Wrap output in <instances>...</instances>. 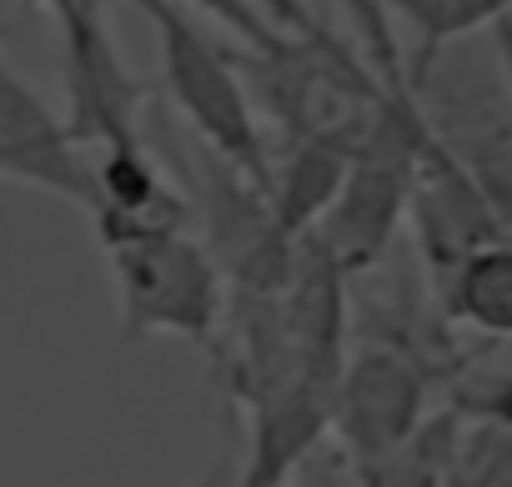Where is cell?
<instances>
[{"label": "cell", "instance_id": "cell-1", "mask_svg": "<svg viewBox=\"0 0 512 487\" xmlns=\"http://www.w3.org/2000/svg\"><path fill=\"white\" fill-rule=\"evenodd\" d=\"M131 6L151 21L156 46H161V91L171 106L186 116L196 141L251 176L256 186L272 181V151L262 136V121L251 111V96L241 86V71L226 46H216L196 16L176 0H131Z\"/></svg>", "mask_w": 512, "mask_h": 487}, {"label": "cell", "instance_id": "cell-2", "mask_svg": "<svg viewBox=\"0 0 512 487\" xmlns=\"http://www.w3.org/2000/svg\"><path fill=\"white\" fill-rule=\"evenodd\" d=\"M111 282H116V322L121 342L146 337H181L201 352H216L226 327V277L211 252L191 231L136 236L101 247Z\"/></svg>", "mask_w": 512, "mask_h": 487}, {"label": "cell", "instance_id": "cell-3", "mask_svg": "<svg viewBox=\"0 0 512 487\" xmlns=\"http://www.w3.org/2000/svg\"><path fill=\"white\" fill-rule=\"evenodd\" d=\"M201 161H191V226H201V247L211 252V262L226 277V292L241 297H282L297 267V247L287 241L267 186H256L251 176H241L236 166H226L221 156H211L206 146L196 151Z\"/></svg>", "mask_w": 512, "mask_h": 487}, {"label": "cell", "instance_id": "cell-4", "mask_svg": "<svg viewBox=\"0 0 512 487\" xmlns=\"http://www.w3.org/2000/svg\"><path fill=\"white\" fill-rule=\"evenodd\" d=\"M56 26H61V71H66V116H61L66 136L86 156L146 141L141 111L156 86L121 61L101 0H66L56 11Z\"/></svg>", "mask_w": 512, "mask_h": 487}, {"label": "cell", "instance_id": "cell-5", "mask_svg": "<svg viewBox=\"0 0 512 487\" xmlns=\"http://www.w3.org/2000/svg\"><path fill=\"white\" fill-rule=\"evenodd\" d=\"M427 422V372L397 347H362L332 387V432L352 472L392 462Z\"/></svg>", "mask_w": 512, "mask_h": 487}, {"label": "cell", "instance_id": "cell-6", "mask_svg": "<svg viewBox=\"0 0 512 487\" xmlns=\"http://www.w3.org/2000/svg\"><path fill=\"white\" fill-rule=\"evenodd\" d=\"M0 181H21L91 211V156L66 136V121L0 56Z\"/></svg>", "mask_w": 512, "mask_h": 487}, {"label": "cell", "instance_id": "cell-7", "mask_svg": "<svg viewBox=\"0 0 512 487\" xmlns=\"http://www.w3.org/2000/svg\"><path fill=\"white\" fill-rule=\"evenodd\" d=\"M91 221L101 247L136 236H166V231H191V201L186 191L161 171L151 141L96 151L91 156Z\"/></svg>", "mask_w": 512, "mask_h": 487}, {"label": "cell", "instance_id": "cell-8", "mask_svg": "<svg viewBox=\"0 0 512 487\" xmlns=\"http://www.w3.org/2000/svg\"><path fill=\"white\" fill-rule=\"evenodd\" d=\"M352 156L357 151L337 141H287V156L272 161V181H267V201L287 241H307L322 226V216L332 211L352 171Z\"/></svg>", "mask_w": 512, "mask_h": 487}, {"label": "cell", "instance_id": "cell-9", "mask_svg": "<svg viewBox=\"0 0 512 487\" xmlns=\"http://www.w3.org/2000/svg\"><path fill=\"white\" fill-rule=\"evenodd\" d=\"M437 287H442L447 317H457L472 332L497 337V342L512 337V241L507 236L467 252Z\"/></svg>", "mask_w": 512, "mask_h": 487}, {"label": "cell", "instance_id": "cell-10", "mask_svg": "<svg viewBox=\"0 0 512 487\" xmlns=\"http://www.w3.org/2000/svg\"><path fill=\"white\" fill-rule=\"evenodd\" d=\"M377 6L417 31L412 71H422L437 51H447L477 31H492L497 21L512 16V0H377Z\"/></svg>", "mask_w": 512, "mask_h": 487}, {"label": "cell", "instance_id": "cell-11", "mask_svg": "<svg viewBox=\"0 0 512 487\" xmlns=\"http://www.w3.org/2000/svg\"><path fill=\"white\" fill-rule=\"evenodd\" d=\"M176 6H186V11H201V16H211L216 26H226L236 41H241V51H272L282 36L256 16V6L251 0H176Z\"/></svg>", "mask_w": 512, "mask_h": 487}, {"label": "cell", "instance_id": "cell-12", "mask_svg": "<svg viewBox=\"0 0 512 487\" xmlns=\"http://www.w3.org/2000/svg\"><path fill=\"white\" fill-rule=\"evenodd\" d=\"M452 477H467V482H452V487H512V432H497L467 472L452 467Z\"/></svg>", "mask_w": 512, "mask_h": 487}, {"label": "cell", "instance_id": "cell-13", "mask_svg": "<svg viewBox=\"0 0 512 487\" xmlns=\"http://www.w3.org/2000/svg\"><path fill=\"white\" fill-rule=\"evenodd\" d=\"M251 6H256V16H262L277 36H322V31H332L312 6H307V0H251Z\"/></svg>", "mask_w": 512, "mask_h": 487}, {"label": "cell", "instance_id": "cell-14", "mask_svg": "<svg viewBox=\"0 0 512 487\" xmlns=\"http://www.w3.org/2000/svg\"><path fill=\"white\" fill-rule=\"evenodd\" d=\"M236 462H241V447H236V432H226V442H221L216 462H211L191 487H236Z\"/></svg>", "mask_w": 512, "mask_h": 487}, {"label": "cell", "instance_id": "cell-15", "mask_svg": "<svg viewBox=\"0 0 512 487\" xmlns=\"http://www.w3.org/2000/svg\"><path fill=\"white\" fill-rule=\"evenodd\" d=\"M492 61H497V71H502V96H507V106H512V16L492 26Z\"/></svg>", "mask_w": 512, "mask_h": 487}, {"label": "cell", "instance_id": "cell-16", "mask_svg": "<svg viewBox=\"0 0 512 487\" xmlns=\"http://www.w3.org/2000/svg\"><path fill=\"white\" fill-rule=\"evenodd\" d=\"M26 6H31V11H51V16H56V11L66 6V0H26Z\"/></svg>", "mask_w": 512, "mask_h": 487}]
</instances>
